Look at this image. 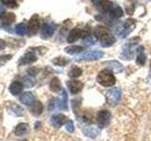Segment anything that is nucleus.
<instances>
[{
    "instance_id": "nucleus-3",
    "label": "nucleus",
    "mask_w": 151,
    "mask_h": 141,
    "mask_svg": "<svg viewBox=\"0 0 151 141\" xmlns=\"http://www.w3.org/2000/svg\"><path fill=\"white\" fill-rule=\"evenodd\" d=\"M121 96H122V91L120 88H111L106 94L107 103L111 106H114L121 100Z\"/></svg>"
},
{
    "instance_id": "nucleus-4",
    "label": "nucleus",
    "mask_w": 151,
    "mask_h": 141,
    "mask_svg": "<svg viewBox=\"0 0 151 141\" xmlns=\"http://www.w3.org/2000/svg\"><path fill=\"white\" fill-rule=\"evenodd\" d=\"M135 26H136V21L134 19H131V18L127 19V20L125 21L122 27L118 30V35L121 38H125L134 30Z\"/></svg>"
},
{
    "instance_id": "nucleus-7",
    "label": "nucleus",
    "mask_w": 151,
    "mask_h": 141,
    "mask_svg": "<svg viewBox=\"0 0 151 141\" xmlns=\"http://www.w3.org/2000/svg\"><path fill=\"white\" fill-rule=\"evenodd\" d=\"M111 120V113L108 110H101L97 114V123L100 128L106 127Z\"/></svg>"
},
{
    "instance_id": "nucleus-16",
    "label": "nucleus",
    "mask_w": 151,
    "mask_h": 141,
    "mask_svg": "<svg viewBox=\"0 0 151 141\" xmlns=\"http://www.w3.org/2000/svg\"><path fill=\"white\" fill-rule=\"evenodd\" d=\"M109 33H110V30L108 29V27L103 26H97L93 30V36L97 40H101L104 36H106Z\"/></svg>"
},
{
    "instance_id": "nucleus-30",
    "label": "nucleus",
    "mask_w": 151,
    "mask_h": 141,
    "mask_svg": "<svg viewBox=\"0 0 151 141\" xmlns=\"http://www.w3.org/2000/svg\"><path fill=\"white\" fill-rule=\"evenodd\" d=\"M55 65L57 66H60V67H63V66L67 65L69 63V60L66 58H63V56H60V58H56L55 59H53L52 61Z\"/></svg>"
},
{
    "instance_id": "nucleus-29",
    "label": "nucleus",
    "mask_w": 151,
    "mask_h": 141,
    "mask_svg": "<svg viewBox=\"0 0 151 141\" xmlns=\"http://www.w3.org/2000/svg\"><path fill=\"white\" fill-rule=\"evenodd\" d=\"M23 85L26 88H31L35 85V78L32 76V75H28V76L24 78Z\"/></svg>"
},
{
    "instance_id": "nucleus-35",
    "label": "nucleus",
    "mask_w": 151,
    "mask_h": 141,
    "mask_svg": "<svg viewBox=\"0 0 151 141\" xmlns=\"http://www.w3.org/2000/svg\"><path fill=\"white\" fill-rule=\"evenodd\" d=\"M11 58H12V56H9H9H0V67L6 63L8 60L11 59Z\"/></svg>"
},
{
    "instance_id": "nucleus-10",
    "label": "nucleus",
    "mask_w": 151,
    "mask_h": 141,
    "mask_svg": "<svg viewBox=\"0 0 151 141\" xmlns=\"http://www.w3.org/2000/svg\"><path fill=\"white\" fill-rule=\"evenodd\" d=\"M37 60V56L35 55V53L33 52H27V54H25V56H23L22 58L19 60V66L22 65H27V64H31L33 62H35Z\"/></svg>"
},
{
    "instance_id": "nucleus-5",
    "label": "nucleus",
    "mask_w": 151,
    "mask_h": 141,
    "mask_svg": "<svg viewBox=\"0 0 151 141\" xmlns=\"http://www.w3.org/2000/svg\"><path fill=\"white\" fill-rule=\"evenodd\" d=\"M104 56V53L102 51H90L85 53L81 56H79L78 58H77V60L79 61H91V60H97L99 58H101L102 56Z\"/></svg>"
},
{
    "instance_id": "nucleus-17",
    "label": "nucleus",
    "mask_w": 151,
    "mask_h": 141,
    "mask_svg": "<svg viewBox=\"0 0 151 141\" xmlns=\"http://www.w3.org/2000/svg\"><path fill=\"white\" fill-rule=\"evenodd\" d=\"M81 129L83 131V133L85 135L89 136V137H96V136H97L99 135V130L97 128H96V127L93 126H81Z\"/></svg>"
},
{
    "instance_id": "nucleus-6",
    "label": "nucleus",
    "mask_w": 151,
    "mask_h": 141,
    "mask_svg": "<svg viewBox=\"0 0 151 141\" xmlns=\"http://www.w3.org/2000/svg\"><path fill=\"white\" fill-rule=\"evenodd\" d=\"M40 28V21H39V17H38L37 14L33 15L29 22H28V26H27V33L29 36H33L38 33V30Z\"/></svg>"
},
{
    "instance_id": "nucleus-28",
    "label": "nucleus",
    "mask_w": 151,
    "mask_h": 141,
    "mask_svg": "<svg viewBox=\"0 0 151 141\" xmlns=\"http://www.w3.org/2000/svg\"><path fill=\"white\" fill-rule=\"evenodd\" d=\"M82 73V70L80 68H78V67H74L72 68L68 73V75L70 78H78V76H80Z\"/></svg>"
},
{
    "instance_id": "nucleus-8",
    "label": "nucleus",
    "mask_w": 151,
    "mask_h": 141,
    "mask_svg": "<svg viewBox=\"0 0 151 141\" xmlns=\"http://www.w3.org/2000/svg\"><path fill=\"white\" fill-rule=\"evenodd\" d=\"M56 30V26L51 23H45L42 26L41 35L42 39H48L54 34Z\"/></svg>"
},
{
    "instance_id": "nucleus-39",
    "label": "nucleus",
    "mask_w": 151,
    "mask_h": 141,
    "mask_svg": "<svg viewBox=\"0 0 151 141\" xmlns=\"http://www.w3.org/2000/svg\"><path fill=\"white\" fill-rule=\"evenodd\" d=\"M21 141H27V139H24V140H21Z\"/></svg>"
},
{
    "instance_id": "nucleus-12",
    "label": "nucleus",
    "mask_w": 151,
    "mask_h": 141,
    "mask_svg": "<svg viewBox=\"0 0 151 141\" xmlns=\"http://www.w3.org/2000/svg\"><path fill=\"white\" fill-rule=\"evenodd\" d=\"M65 122H67V118L63 114H57L51 118V123L56 128H60Z\"/></svg>"
},
{
    "instance_id": "nucleus-25",
    "label": "nucleus",
    "mask_w": 151,
    "mask_h": 141,
    "mask_svg": "<svg viewBox=\"0 0 151 141\" xmlns=\"http://www.w3.org/2000/svg\"><path fill=\"white\" fill-rule=\"evenodd\" d=\"M85 50V47L83 46H79V45H72V46H68L66 47L64 49V51L66 52L67 54H70V55H74V54H78V53H80V52H82Z\"/></svg>"
},
{
    "instance_id": "nucleus-11",
    "label": "nucleus",
    "mask_w": 151,
    "mask_h": 141,
    "mask_svg": "<svg viewBox=\"0 0 151 141\" xmlns=\"http://www.w3.org/2000/svg\"><path fill=\"white\" fill-rule=\"evenodd\" d=\"M82 34H83L82 29H80L78 27H75L69 32V34L67 36V41L69 43H73V42L77 41L79 38H81Z\"/></svg>"
},
{
    "instance_id": "nucleus-27",
    "label": "nucleus",
    "mask_w": 151,
    "mask_h": 141,
    "mask_svg": "<svg viewBox=\"0 0 151 141\" xmlns=\"http://www.w3.org/2000/svg\"><path fill=\"white\" fill-rule=\"evenodd\" d=\"M9 112H11L12 115L22 116L23 113H24V109L21 106H19L17 105H12L11 107H9Z\"/></svg>"
},
{
    "instance_id": "nucleus-2",
    "label": "nucleus",
    "mask_w": 151,
    "mask_h": 141,
    "mask_svg": "<svg viewBox=\"0 0 151 141\" xmlns=\"http://www.w3.org/2000/svg\"><path fill=\"white\" fill-rule=\"evenodd\" d=\"M140 41L139 38H134V39L130 40L129 42L124 45L123 47V53H122V56H124V58L127 60L132 59L134 56V49L138 43V41Z\"/></svg>"
},
{
    "instance_id": "nucleus-18",
    "label": "nucleus",
    "mask_w": 151,
    "mask_h": 141,
    "mask_svg": "<svg viewBox=\"0 0 151 141\" xmlns=\"http://www.w3.org/2000/svg\"><path fill=\"white\" fill-rule=\"evenodd\" d=\"M100 41V44L102 47H110L115 42V37L111 33H109L106 36H104Z\"/></svg>"
},
{
    "instance_id": "nucleus-15",
    "label": "nucleus",
    "mask_w": 151,
    "mask_h": 141,
    "mask_svg": "<svg viewBox=\"0 0 151 141\" xmlns=\"http://www.w3.org/2000/svg\"><path fill=\"white\" fill-rule=\"evenodd\" d=\"M30 112L33 116H40L42 113V110H44V105H42V103L39 101H36V102H33V103L30 105Z\"/></svg>"
},
{
    "instance_id": "nucleus-13",
    "label": "nucleus",
    "mask_w": 151,
    "mask_h": 141,
    "mask_svg": "<svg viewBox=\"0 0 151 141\" xmlns=\"http://www.w3.org/2000/svg\"><path fill=\"white\" fill-rule=\"evenodd\" d=\"M16 20V16L12 12H4L0 15V21L4 26H9Z\"/></svg>"
},
{
    "instance_id": "nucleus-31",
    "label": "nucleus",
    "mask_w": 151,
    "mask_h": 141,
    "mask_svg": "<svg viewBox=\"0 0 151 141\" xmlns=\"http://www.w3.org/2000/svg\"><path fill=\"white\" fill-rule=\"evenodd\" d=\"M27 27L26 26V25L24 23L18 24V25L16 26V33L18 35L24 36L27 33Z\"/></svg>"
},
{
    "instance_id": "nucleus-21",
    "label": "nucleus",
    "mask_w": 151,
    "mask_h": 141,
    "mask_svg": "<svg viewBox=\"0 0 151 141\" xmlns=\"http://www.w3.org/2000/svg\"><path fill=\"white\" fill-rule=\"evenodd\" d=\"M20 102L26 105H31L34 102V95L29 91L23 93L20 97Z\"/></svg>"
},
{
    "instance_id": "nucleus-32",
    "label": "nucleus",
    "mask_w": 151,
    "mask_h": 141,
    "mask_svg": "<svg viewBox=\"0 0 151 141\" xmlns=\"http://www.w3.org/2000/svg\"><path fill=\"white\" fill-rule=\"evenodd\" d=\"M2 4H4L5 6H7L9 8L14 9L17 7V2L16 0H0Z\"/></svg>"
},
{
    "instance_id": "nucleus-1",
    "label": "nucleus",
    "mask_w": 151,
    "mask_h": 141,
    "mask_svg": "<svg viewBox=\"0 0 151 141\" xmlns=\"http://www.w3.org/2000/svg\"><path fill=\"white\" fill-rule=\"evenodd\" d=\"M96 80L99 84L102 85L104 87L113 86L116 82L114 75H113V73L109 69L102 70L101 72H99L97 77H96Z\"/></svg>"
},
{
    "instance_id": "nucleus-23",
    "label": "nucleus",
    "mask_w": 151,
    "mask_h": 141,
    "mask_svg": "<svg viewBox=\"0 0 151 141\" xmlns=\"http://www.w3.org/2000/svg\"><path fill=\"white\" fill-rule=\"evenodd\" d=\"M23 88L24 85L20 82H13L12 85L9 86V91L12 94V95H19L22 91H23Z\"/></svg>"
},
{
    "instance_id": "nucleus-9",
    "label": "nucleus",
    "mask_w": 151,
    "mask_h": 141,
    "mask_svg": "<svg viewBox=\"0 0 151 141\" xmlns=\"http://www.w3.org/2000/svg\"><path fill=\"white\" fill-rule=\"evenodd\" d=\"M67 86L71 93L78 94V92L81 91L84 85L81 81H78V80H71V81L67 82Z\"/></svg>"
},
{
    "instance_id": "nucleus-40",
    "label": "nucleus",
    "mask_w": 151,
    "mask_h": 141,
    "mask_svg": "<svg viewBox=\"0 0 151 141\" xmlns=\"http://www.w3.org/2000/svg\"><path fill=\"white\" fill-rule=\"evenodd\" d=\"M150 68H151V63H150Z\"/></svg>"
},
{
    "instance_id": "nucleus-24",
    "label": "nucleus",
    "mask_w": 151,
    "mask_h": 141,
    "mask_svg": "<svg viewBox=\"0 0 151 141\" xmlns=\"http://www.w3.org/2000/svg\"><path fill=\"white\" fill-rule=\"evenodd\" d=\"M50 89L53 92H59L60 90H63V88H61V85H60V82L58 77H54L53 79L51 80L50 82Z\"/></svg>"
},
{
    "instance_id": "nucleus-38",
    "label": "nucleus",
    "mask_w": 151,
    "mask_h": 141,
    "mask_svg": "<svg viewBox=\"0 0 151 141\" xmlns=\"http://www.w3.org/2000/svg\"><path fill=\"white\" fill-rule=\"evenodd\" d=\"M4 11V8H3V6H2V5L1 4H0V15H1V14H2V12Z\"/></svg>"
},
{
    "instance_id": "nucleus-37",
    "label": "nucleus",
    "mask_w": 151,
    "mask_h": 141,
    "mask_svg": "<svg viewBox=\"0 0 151 141\" xmlns=\"http://www.w3.org/2000/svg\"><path fill=\"white\" fill-rule=\"evenodd\" d=\"M103 1V0H92V2L96 5V6H99L100 5V3Z\"/></svg>"
},
{
    "instance_id": "nucleus-36",
    "label": "nucleus",
    "mask_w": 151,
    "mask_h": 141,
    "mask_svg": "<svg viewBox=\"0 0 151 141\" xmlns=\"http://www.w3.org/2000/svg\"><path fill=\"white\" fill-rule=\"evenodd\" d=\"M5 47H6V42H5L3 40H0V51L3 50Z\"/></svg>"
},
{
    "instance_id": "nucleus-33",
    "label": "nucleus",
    "mask_w": 151,
    "mask_h": 141,
    "mask_svg": "<svg viewBox=\"0 0 151 141\" xmlns=\"http://www.w3.org/2000/svg\"><path fill=\"white\" fill-rule=\"evenodd\" d=\"M61 108H63V109H67V93H66L64 88H63V100H61Z\"/></svg>"
},
{
    "instance_id": "nucleus-34",
    "label": "nucleus",
    "mask_w": 151,
    "mask_h": 141,
    "mask_svg": "<svg viewBox=\"0 0 151 141\" xmlns=\"http://www.w3.org/2000/svg\"><path fill=\"white\" fill-rule=\"evenodd\" d=\"M65 127H66V130H67L69 133H73V132L75 131V127H74V123L72 120H68L67 122H66L65 124Z\"/></svg>"
},
{
    "instance_id": "nucleus-26",
    "label": "nucleus",
    "mask_w": 151,
    "mask_h": 141,
    "mask_svg": "<svg viewBox=\"0 0 151 141\" xmlns=\"http://www.w3.org/2000/svg\"><path fill=\"white\" fill-rule=\"evenodd\" d=\"M99 7H100V9L102 12L109 13V11H110L111 8L113 7V4H112V2L109 1V0H103V1L100 3V5H99Z\"/></svg>"
},
{
    "instance_id": "nucleus-22",
    "label": "nucleus",
    "mask_w": 151,
    "mask_h": 141,
    "mask_svg": "<svg viewBox=\"0 0 151 141\" xmlns=\"http://www.w3.org/2000/svg\"><path fill=\"white\" fill-rule=\"evenodd\" d=\"M136 51H137V59H136L137 64H139L141 66H144L145 61H146V56L145 54L144 46L138 47V49H137Z\"/></svg>"
},
{
    "instance_id": "nucleus-19",
    "label": "nucleus",
    "mask_w": 151,
    "mask_h": 141,
    "mask_svg": "<svg viewBox=\"0 0 151 141\" xmlns=\"http://www.w3.org/2000/svg\"><path fill=\"white\" fill-rule=\"evenodd\" d=\"M123 14H124V11H123L122 8L118 6V5H115V6L113 5L111 9L109 11V15L112 19H119L123 16Z\"/></svg>"
},
{
    "instance_id": "nucleus-14",
    "label": "nucleus",
    "mask_w": 151,
    "mask_h": 141,
    "mask_svg": "<svg viewBox=\"0 0 151 141\" xmlns=\"http://www.w3.org/2000/svg\"><path fill=\"white\" fill-rule=\"evenodd\" d=\"M107 65V67L109 70H111V72L115 73H119L123 70V65L115 60H111V61H107V62L104 63Z\"/></svg>"
},
{
    "instance_id": "nucleus-20",
    "label": "nucleus",
    "mask_w": 151,
    "mask_h": 141,
    "mask_svg": "<svg viewBox=\"0 0 151 141\" xmlns=\"http://www.w3.org/2000/svg\"><path fill=\"white\" fill-rule=\"evenodd\" d=\"M28 132H29V126L27 123H19L14 130V134L17 136H21L27 135Z\"/></svg>"
}]
</instances>
